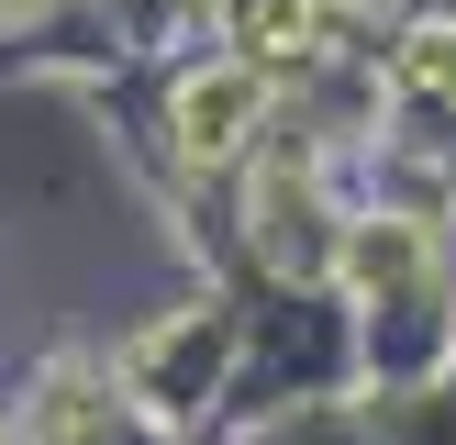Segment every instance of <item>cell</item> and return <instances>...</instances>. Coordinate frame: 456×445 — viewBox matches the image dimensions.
<instances>
[{
  "mask_svg": "<svg viewBox=\"0 0 456 445\" xmlns=\"http://www.w3.org/2000/svg\"><path fill=\"white\" fill-rule=\"evenodd\" d=\"M267 111V78L256 67H212V78H190L178 89V145L200 156V167H223V156L245 145V123Z\"/></svg>",
  "mask_w": 456,
  "mask_h": 445,
  "instance_id": "obj_1",
  "label": "cell"
},
{
  "mask_svg": "<svg viewBox=\"0 0 456 445\" xmlns=\"http://www.w3.org/2000/svg\"><path fill=\"white\" fill-rule=\"evenodd\" d=\"M245 56H289V44H312V0H245Z\"/></svg>",
  "mask_w": 456,
  "mask_h": 445,
  "instance_id": "obj_2",
  "label": "cell"
}]
</instances>
